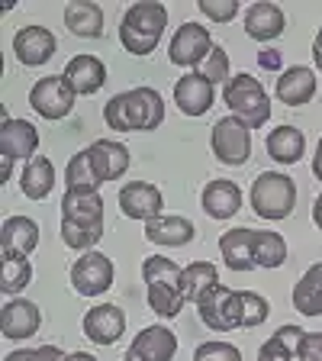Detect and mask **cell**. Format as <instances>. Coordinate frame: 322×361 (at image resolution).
I'll list each match as a JSON object with an SVG mask.
<instances>
[{"mask_svg":"<svg viewBox=\"0 0 322 361\" xmlns=\"http://www.w3.org/2000/svg\"><path fill=\"white\" fill-rule=\"evenodd\" d=\"M104 239L100 190H65L61 197V242L75 252H90Z\"/></svg>","mask_w":322,"mask_h":361,"instance_id":"1","label":"cell"},{"mask_svg":"<svg viewBox=\"0 0 322 361\" xmlns=\"http://www.w3.org/2000/svg\"><path fill=\"white\" fill-rule=\"evenodd\" d=\"M104 120L113 133H151L165 123V97L155 87H132L106 100Z\"/></svg>","mask_w":322,"mask_h":361,"instance_id":"2","label":"cell"},{"mask_svg":"<svg viewBox=\"0 0 322 361\" xmlns=\"http://www.w3.org/2000/svg\"><path fill=\"white\" fill-rule=\"evenodd\" d=\"M168 26V7L165 4H132L123 13L120 23V42L129 55H151L161 42V32Z\"/></svg>","mask_w":322,"mask_h":361,"instance_id":"3","label":"cell"},{"mask_svg":"<svg viewBox=\"0 0 322 361\" xmlns=\"http://www.w3.org/2000/svg\"><path fill=\"white\" fill-rule=\"evenodd\" d=\"M223 100L233 110V116L245 120L252 129H261L271 120V97L264 84L252 75H233V81L223 87Z\"/></svg>","mask_w":322,"mask_h":361,"instance_id":"4","label":"cell"},{"mask_svg":"<svg viewBox=\"0 0 322 361\" xmlns=\"http://www.w3.org/2000/svg\"><path fill=\"white\" fill-rule=\"evenodd\" d=\"M297 207V184L278 171H261L252 184V210L261 219H287Z\"/></svg>","mask_w":322,"mask_h":361,"instance_id":"5","label":"cell"},{"mask_svg":"<svg viewBox=\"0 0 322 361\" xmlns=\"http://www.w3.org/2000/svg\"><path fill=\"white\" fill-rule=\"evenodd\" d=\"M197 313H200L203 326L213 332H233V329H245V310H242V290L233 287H210L197 300Z\"/></svg>","mask_w":322,"mask_h":361,"instance_id":"6","label":"cell"},{"mask_svg":"<svg viewBox=\"0 0 322 361\" xmlns=\"http://www.w3.org/2000/svg\"><path fill=\"white\" fill-rule=\"evenodd\" d=\"M210 145H213L216 161H223V165H229V168L245 165L248 158H252V126L229 113V116L216 120L213 135H210Z\"/></svg>","mask_w":322,"mask_h":361,"instance_id":"7","label":"cell"},{"mask_svg":"<svg viewBox=\"0 0 322 361\" xmlns=\"http://www.w3.org/2000/svg\"><path fill=\"white\" fill-rule=\"evenodd\" d=\"M4 126H0V158H4V174L0 178L10 180L16 161H32L39 149V133L30 120H10V113L4 110Z\"/></svg>","mask_w":322,"mask_h":361,"instance_id":"8","label":"cell"},{"mask_svg":"<svg viewBox=\"0 0 322 361\" xmlns=\"http://www.w3.org/2000/svg\"><path fill=\"white\" fill-rule=\"evenodd\" d=\"M213 52V32L203 23H180V30L174 32L171 45H168V59L178 68H194L200 71V65L210 59Z\"/></svg>","mask_w":322,"mask_h":361,"instance_id":"9","label":"cell"},{"mask_svg":"<svg viewBox=\"0 0 322 361\" xmlns=\"http://www.w3.org/2000/svg\"><path fill=\"white\" fill-rule=\"evenodd\" d=\"M75 90L65 75H45L30 87V106L45 120H65L75 110Z\"/></svg>","mask_w":322,"mask_h":361,"instance_id":"10","label":"cell"},{"mask_svg":"<svg viewBox=\"0 0 322 361\" xmlns=\"http://www.w3.org/2000/svg\"><path fill=\"white\" fill-rule=\"evenodd\" d=\"M113 262L104 255V252H84L75 264H71V287H75L81 297H100L113 287Z\"/></svg>","mask_w":322,"mask_h":361,"instance_id":"11","label":"cell"},{"mask_svg":"<svg viewBox=\"0 0 322 361\" xmlns=\"http://www.w3.org/2000/svg\"><path fill=\"white\" fill-rule=\"evenodd\" d=\"M84 161L94 178V184H106V180H120L129 168V149L116 139H97L94 145L84 149Z\"/></svg>","mask_w":322,"mask_h":361,"instance_id":"12","label":"cell"},{"mask_svg":"<svg viewBox=\"0 0 322 361\" xmlns=\"http://www.w3.org/2000/svg\"><path fill=\"white\" fill-rule=\"evenodd\" d=\"M81 329L94 345H113L126 332V316H123V310L116 303H97V307H90L84 313Z\"/></svg>","mask_w":322,"mask_h":361,"instance_id":"13","label":"cell"},{"mask_svg":"<svg viewBox=\"0 0 322 361\" xmlns=\"http://www.w3.org/2000/svg\"><path fill=\"white\" fill-rule=\"evenodd\" d=\"M216 100V84L210 78H203L200 71H187L174 84V104L184 116H203Z\"/></svg>","mask_w":322,"mask_h":361,"instance_id":"14","label":"cell"},{"mask_svg":"<svg viewBox=\"0 0 322 361\" xmlns=\"http://www.w3.org/2000/svg\"><path fill=\"white\" fill-rule=\"evenodd\" d=\"M178 355V336L168 326H149L132 338L123 361H171Z\"/></svg>","mask_w":322,"mask_h":361,"instance_id":"15","label":"cell"},{"mask_svg":"<svg viewBox=\"0 0 322 361\" xmlns=\"http://www.w3.org/2000/svg\"><path fill=\"white\" fill-rule=\"evenodd\" d=\"M120 210H123V216H129V219L149 223V219L161 216L165 197H161V190H158L155 184H149V180H132V184H126V188L120 190Z\"/></svg>","mask_w":322,"mask_h":361,"instance_id":"16","label":"cell"},{"mask_svg":"<svg viewBox=\"0 0 322 361\" xmlns=\"http://www.w3.org/2000/svg\"><path fill=\"white\" fill-rule=\"evenodd\" d=\"M55 49H58V39L45 30V26H26V30H20L13 36V52L20 59V65H26V68L45 65L55 55Z\"/></svg>","mask_w":322,"mask_h":361,"instance_id":"17","label":"cell"},{"mask_svg":"<svg viewBox=\"0 0 322 361\" xmlns=\"http://www.w3.org/2000/svg\"><path fill=\"white\" fill-rule=\"evenodd\" d=\"M39 326H42V313H39V307L32 300L16 297V300H7L4 310H0L4 338H32L39 332Z\"/></svg>","mask_w":322,"mask_h":361,"instance_id":"18","label":"cell"},{"mask_svg":"<svg viewBox=\"0 0 322 361\" xmlns=\"http://www.w3.org/2000/svg\"><path fill=\"white\" fill-rule=\"evenodd\" d=\"M65 81L71 84L78 97H94L100 87L106 84V65L97 55H75V59L65 65Z\"/></svg>","mask_w":322,"mask_h":361,"instance_id":"19","label":"cell"},{"mask_svg":"<svg viewBox=\"0 0 322 361\" xmlns=\"http://www.w3.org/2000/svg\"><path fill=\"white\" fill-rule=\"evenodd\" d=\"M274 94L284 106H306L316 97V71L306 65H293L278 75Z\"/></svg>","mask_w":322,"mask_h":361,"instance_id":"20","label":"cell"},{"mask_svg":"<svg viewBox=\"0 0 322 361\" xmlns=\"http://www.w3.org/2000/svg\"><path fill=\"white\" fill-rule=\"evenodd\" d=\"M200 203H203V210H206V216L229 219V216H235V213L242 210V188L235 184V180L216 178V180H210V184L203 188Z\"/></svg>","mask_w":322,"mask_h":361,"instance_id":"21","label":"cell"},{"mask_svg":"<svg viewBox=\"0 0 322 361\" xmlns=\"http://www.w3.org/2000/svg\"><path fill=\"white\" fill-rule=\"evenodd\" d=\"M219 252H223L225 268L233 271H252L255 264V229L239 226V229H229V233L219 239Z\"/></svg>","mask_w":322,"mask_h":361,"instance_id":"22","label":"cell"},{"mask_svg":"<svg viewBox=\"0 0 322 361\" xmlns=\"http://www.w3.org/2000/svg\"><path fill=\"white\" fill-rule=\"evenodd\" d=\"M194 235H197V229L187 216H168V213H161V216L145 223V239L155 242V245H165V248L187 245Z\"/></svg>","mask_w":322,"mask_h":361,"instance_id":"23","label":"cell"},{"mask_svg":"<svg viewBox=\"0 0 322 361\" xmlns=\"http://www.w3.org/2000/svg\"><path fill=\"white\" fill-rule=\"evenodd\" d=\"M287 20H284V10L278 4H252L245 10V32L248 39L255 42H271L284 32Z\"/></svg>","mask_w":322,"mask_h":361,"instance_id":"24","label":"cell"},{"mask_svg":"<svg viewBox=\"0 0 322 361\" xmlns=\"http://www.w3.org/2000/svg\"><path fill=\"white\" fill-rule=\"evenodd\" d=\"M39 245V226L30 216H7L0 226V252L30 255Z\"/></svg>","mask_w":322,"mask_h":361,"instance_id":"25","label":"cell"},{"mask_svg":"<svg viewBox=\"0 0 322 361\" xmlns=\"http://www.w3.org/2000/svg\"><path fill=\"white\" fill-rule=\"evenodd\" d=\"M293 307L303 316H322V262H313L293 287Z\"/></svg>","mask_w":322,"mask_h":361,"instance_id":"26","label":"cell"},{"mask_svg":"<svg viewBox=\"0 0 322 361\" xmlns=\"http://www.w3.org/2000/svg\"><path fill=\"white\" fill-rule=\"evenodd\" d=\"M65 26H68V32H75V36H81V39H100L104 36V10H100L97 4H87V0L68 4Z\"/></svg>","mask_w":322,"mask_h":361,"instance_id":"27","label":"cell"},{"mask_svg":"<svg viewBox=\"0 0 322 361\" xmlns=\"http://www.w3.org/2000/svg\"><path fill=\"white\" fill-rule=\"evenodd\" d=\"M268 155L278 161V165H293L300 161L303 152H306V135L297 126H278L274 133H268Z\"/></svg>","mask_w":322,"mask_h":361,"instance_id":"28","label":"cell"},{"mask_svg":"<svg viewBox=\"0 0 322 361\" xmlns=\"http://www.w3.org/2000/svg\"><path fill=\"white\" fill-rule=\"evenodd\" d=\"M55 188V165L49 161V158H32V161H26V168H23L20 174V190L30 200H45V197L52 194Z\"/></svg>","mask_w":322,"mask_h":361,"instance_id":"29","label":"cell"},{"mask_svg":"<svg viewBox=\"0 0 322 361\" xmlns=\"http://www.w3.org/2000/svg\"><path fill=\"white\" fill-rule=\"evenodd\" d=\"M300 338H303L300 326H293V323L280 326V329L261 345L258 361H290L293 355H297V348H300Z\"/></svg>","mask_w":322,"mask_h":361,"instance_id":"30","label":"cell"},{"mask_svg":"<svg viewBox=\"0 0 322 361\" xmlns=\"http://www.w3.org/2000/svg\"><path fill=\"white\" fill-rule=\"evenodd\" d=\"M145 297H149L151 313H158L161 319H174L184 310V303H187L184 287H174V284H145Z\"/></svg>","mask_w":322,"mask_h":361,"instance_id":"31","label":"cell"},{"mask_svg":"<svg viewBox=\"0 0 322 361\" xmlns=\"http://www.w3.org/2000/svg\"><path fill=\"white\" fill-rule=\"evenodd\" d=\"M0 258H4V271H0V290H4V293H20L23 287H30V281H32L30 255L0 252Z\"/></svg>","mask_w":322,"mask_h":361,"instance_id":"32","label":"cell"},{"mask_svg":"<svg viewBox=\"0 0 322 361\" xmlns=\"http://www.w3.org/2000/svg\"><path fill=\"white\" fill-rule=\"evenodd\" d=\"M219 284V268L210 262H194L184 268V297L187 303H197L210 287Z\"/></svg>","mask_w":322,"mask_h":361,"instance_id":"33","label":"cell"},{"mask_svg":"<svg viewBox=\"0 0 322 361\" xmlns=\"http://www.w3.org/2000/svg\"><path fill=\"white\" fill-rule=\"evenodd\" d=\"M287 262V242L284 235L255 229V264L258 268H280Z\"/></svg>","mask_w":322,"mask_h":361,"instance_id":"34","label":"cell"},{"mask_svg":"<svg viewBox=\"0 0 322 361\" xmlns=\"http://www.w3.org/2000/svg\"><path fill=\"white\" fill-rule=\"evenodd\" d=\"M142 278L145 284H174L184 287V268L165 255H149L142 262Z\"/></svg>","mask_w":322,"mask_h":361,"instance_id":"35","label":"cell"},{"mask_svg":"<svg viewBox=\"0 0 322 361\" xmlns=\"http://www.w3.org/2000/svg\"><path fill=\"white\" fill-rule=\"evenodd\" d=\"M200 75L203 78H210L213 84H229L233 81V75H229V55H225V49L223 45H213V52H210V59L200 65Z\"/></svg>","mask_w":322,"mask_h":361,"instance_id":"36","label":"cell"},{"mask_svg":"<svg viewBox=\"0 0 322 361\" xmlns=\"http://www.w3.org/2000/svg\"><path fill=\"white\" fill-rule=\"evenodd\" d=\"M194 361H242V352L233 342H223V338H213V342H203L194 352Z\"/></svg>","mask_w":322,"mask_h":361,"instance_id":"37","label":"cell"},{"mask_svg":"<svg viewBox=\"0 0 322 361\" xmlns=\"http://www.w3.org/2000/svg\"><path fill=\"white\" fill-rule=\"evenodd\" d=\"M242 310H245V329L261 326L264 319H268V313H271L268 300H264L261 293H255V290H242Z\"/></svg>","mask_w":322,"mask_h":361,"instance_id":"38","label":"cell"},{"mask_svg":"<svg viewBox=\"0 0 322 361\" xmlns=\"http://www.w3.org/2000/svg\"><path fill=\"white\" fill-rule=\"evenodd\" d=\"M197 7H200V13L213 23H233L235 16H239L242 4L239 0H200Z\"/></svg>","mask_w":322,"mask_h":361,"instance_id":"39","label":"cell"},{"mask_svg":"<svg viewBox=\"0 0 322 361\" xmlns=\"http://www.w3.org/2000/svg\"><path fill=\"white\" fill-rule=\"evenodd\" d=\"M68 355L58 345H39V348H16L4 361H65Z\"/></svg>","mask_w":322,"mask_h":361,"instance_id":"40","label":"cell"},{"mask_svg":"<svg viewBox=\"0 0 322 361\" xmlns=\"http://www.w3.org/2000/svg\"><path fill=\"white\" fill-rule=\"evenodd\" d=\"M297 358L300 361H322V332H303Z\"/></svg>","mask_w":322,"mask_h":361,"instance_id":"41","label":"cell"},{"mask_svg":"<svg viewBox=\"0 0 322 361\" xmlns=\"http://www.w3.org/2000/svg\"><path fill=\"white\" fill-rule=\"evenodd\" d=\"M258 65H261L264 71H274V75H278L280 65H284V55H280L278 49H264V52H258Z\"/></svg>","mask_w":322,"mask_h":361,"instance_id":"42","label":"cell"},{"mask_svg":"<svg viewBox=\"0 0 322 361\" xmlns=\"http://www.w3.org/2000/svg\"><path fill=\"white\" fill-rule=\"evenodd\" d=\"M313 61H316V68L322 71V26L316 30V39H313Z\"/></svg>","mask_w":322,"mask_h":361,"instance_id":"43","label":"cell"},{"mask_svg":"<svg viewBox=\"0 0 322 361\" xmlns=\"http://www.w3.org/2000/svg\"><path fill=\"white\" fill-rule=\"evenodd\" d=\"M313 174L322 180V139H319V145H316V158H313Z\"/></svg>","mask_w":322,"mask_h":361,"instance_id":"44","label":"cell"},{"mask_svg":"<svg viewBox=\"0 0 322 361\" xmlns=\"http://www.w3.org/2000/svg\"><path fill=\"white\" fill-rule=\"evenodd\" d=\"M313 223L322 229V194L316 197V203H313Z\"/></svg>","mask_w":322,"mask_h":361,"instance_id":"45","label":"cell"},{"mask_svg":"<svg viewBox=\"0 0 322 361\" xmlns=\"http://www.w3.org/2000/svg\"><path fill=\"white\" fill-rule=\"evenodd\" d=\"M65 361H97V358H94V355H87V352H71Z\"/></svg>","mask_w":322,"mask_h":361,"instance_id":"46","label":"cell"}]
</instances>
